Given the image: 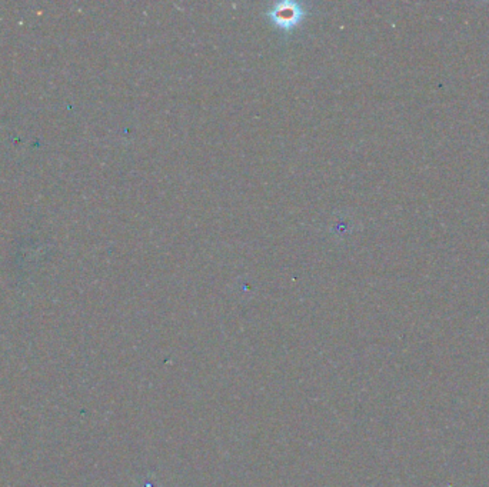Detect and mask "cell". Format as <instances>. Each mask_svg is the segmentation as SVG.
Here are the masks:
<instances>
[{
  "instance_id": "obj_1",
  "label": "cell",
  "mask_w": 489,
  "mask_h": 487,
  "mask_svg": "<svg viewBox=\"0 0 489 487\" xmlns=\"http://www.w3.org/2000/svg\"><path fill=\"white\" fill-rule=\"evenodd\" d=\"M276 17H278V20L286 21V24H289V23L295 21V19L298 17V10H295L292 6L286 7V9H279L276 11Z\"/></svg>"
}]
</instances>
